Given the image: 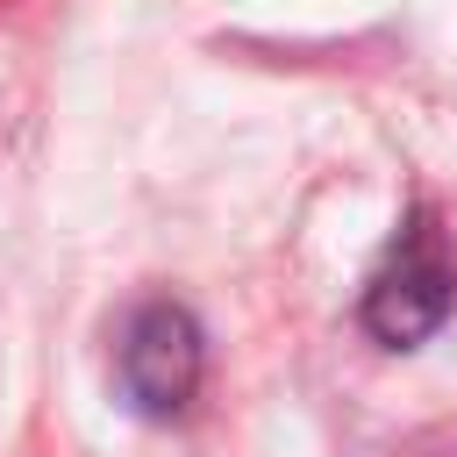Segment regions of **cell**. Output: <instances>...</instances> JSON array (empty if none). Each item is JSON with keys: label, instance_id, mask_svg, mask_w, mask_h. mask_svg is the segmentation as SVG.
<instances>
[{"label": "cell", "instance_id": "6da1fadb", "mask_svg": "<svg viewBox=\"0 0 457 457\" xmlns=\"http://www.w3.org/2000/svg\"><path fill=\"white\" fill-rule=\"evenodd\" d=\"M450 307H457V243H450L443 214L428 200H414L400 214V236L386 243L378 271L364 278L357 321L386 350H421L450 321Z\"/></svg>", "mask_w": 457, "mask_h": 457}, {"label": "cell", "instance_id": "7a4b0ae2", "mask_svg": "<svg viewBox=\"0 0 457 457\" xmlns=\"http://www.w3.org/2000/svg\"><path fill=\"white\" fill-rule=\"evenodd\" d=\"M114 378H121V400L143 421L186 414L193 393H200V378H207V328L193 321V307L186 300H143L121 321Z\"/></svg>", "mask_w": 457, "mask_h": 457}]
</instances>
